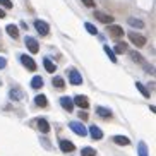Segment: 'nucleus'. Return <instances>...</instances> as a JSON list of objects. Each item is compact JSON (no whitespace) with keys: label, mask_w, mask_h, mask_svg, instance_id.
Wrapping results in <instances>:
<instances>
[{"label":"nucleus","mask_w":156,"mask_h":156,"mask_svg":"<svg viewBox=\"0 0 156 156\" xmlns=\"http://www.w3.org/2000/svg\"><path fill=\"white\" fill-rule=\"evenodd\" d=\"M9 96H10V100H14V101H21L24 98V93H23V89H21V87L14 86L9 91Z\"/></svg>","instance_id":"9d476101"},{"label":"nucleus","mask_w":156,"mask_h":156,"mask_svg":"<svg viewBox=\"0 0 156 156\" xmlns=\"http://www.w3.org/2000/svg\"><path fill=\"white\" fill-rule=\"evenodd\" d=\"M21 64H23L28 70H31V72L36 70V62H34L29 55H21Z\"/></svg>","instance_id":"6e6552de"},{"label":"nucleus","mask_w":156,"mask_h":156,"mask_svg":"<svg viewBox=\"0 0 156 156\" xmlns=\"http://www.w3.org/2000/svg\"><path fill=\"white\" fill-rule=\"evenodd\" d=\"M81 156H96V149H94V147L86 146V147L81 149Z\"/></svg>","instance_id":"4be33fe9"},{"label":"nucleus","mask_w":156,"mask_h":156,"mask_svg":"<svg viewBox=\"0 0 156 156\" xmlns=\"http://www.w3.org/2000/svg\"><path fill=\"white\" fill-rule=\"evenodd\" d=\"M34 103H36L38 106H46V105H48V101H46L45 94H38V96L34 98Z\"/></svg>","instance_id":"5701e85b"},{"label":"nucleus","mask_w":156,"mask_h":156,"mask_svg":"<svg viewBox=\"0 0 156 156\" xmlns=\"http://www.w3.org/2000/svg\"><path fill=\"white\" fill-rule=\"evenodd\" d=\"M7 67V60H5V57H0V69H5Z\"/></svg>","instance_id":"2f4dec72"},{"label":"nucleus","mask_w":156,"mask_h":156,"mask_svg":"<svg viewBox=\"0 0 156 156\" xmlns=\"http://www.w3.org/2000/svg\"><path fill=\"white\" fill-rule=\"evenodd\" d=\"M4 17H5V10L0 9V19H4Z\"/></svg>","instance_id":"72a5a7b5"},{"label":"nucleus","mask_w":156,"mask_h":156,"mask_svg":"<svg viewBox=\"0 0 156 156\" xmlns=\"http://www.w3.org/2000/svg\"><path fill=\"white\" fill-rule=\"evenodd\" d=\"M84 28H86V31L89 33V34H94V36L98 34V29L94 28V24H91V23H86V24H84Z\"/></svg>","instance_id":"a878e982"},{"label":"nucleus","mask_w":156,"mask_h":156,"mask_svg":"<svg viewBox=\"0 0 156 156\" xmlns=\"http://www.w3.org/2000/svg\"><path fill=\"white\" fill-rule=\"evenodd\" d=\"M79 119L86 120V119H87V113H84V112H83V113H81V112H79Z\"/></svg>","instance_id":"473e14b6"},{"label":"nucleus","mask_w":156,"mask_h":156,"mask_svg":"<svg viewBox=\"0 0 156 156\" xmlns=\"http://www.w3.org/2000/svg\"><path fill=\"white\" fill-rule=\"evenodd\" d=\"M96 113L100 115L101 119H110L112 117V110L106 106H96Z\"/></svg>","instance_id":"4468645a"},{"label":"nucleus","mask_w":156,"mask_h":156,"mask_svg":"<svg viewBox=\"0 0 156 156\" xmlns=\"http://www.w3.org/2000/svg\"><path fill=\"white\" fill-rule=\"evenodd\" d=\"M103 50H105V53H106V55H108V58H110L112 62H113V64H115V62H117V55H115V51L112 50V48H110V46H108V45H105V46H103Z\"/></svg>","instance_id":"412c9836"},{"label":"nucleus","mask_w":156,"mask_h":156,"mask_svg":"<svg viewBox=\"0 0 156 156\" xmlns=\"http://www.w3.org/2000/svg\"><path fill=\"white\" fill-rule=\"evenodd\" d=\"M69 81H70V84H72V86H79V84H83V76H81V74H79L76 69H70Z\"/></svg>","instance_id":"0eeeda50"},{"label":"nucleus","mask_w":156,"mask_h":156,"mask_svg":"<svg viewBox=\"0 0 156 156\" xmlns=\"http://www.w3.org/2000/svg\"><path fill=\"white\" fill-rule=\"evenodd\" d=\"M38 129L41 130L43 134H48L50 132V124L46 119H38Z\"/></svg>","instance_id":"2eb2a0df"},{"label":"nucleus","mask_w":156,"mask_h":156,"mask_svg":"<svg viewBox=\"0 0 156 156\" xmlns=\"http://www.w3.org/2000/svg\"><path fill=\"white\" fill-rule=\"evenodd\" d=\"M130 57H132V60H134V62H142L141 53H137V51H130Z\"/></svg>","instance_id":"c85d7f7f"},{"label":"nucleus","mask_w":156,"mask_h":156,"mask_svg":"<svg viewBox=\"0 0 156 156\" xmlns=\"http://www.w3.org/2000/svg\"><path fill=\"white\" fill-rule=\"evenodd\" d=\"M113 142L115 144H120V146H129L130 139L125 137V136H113Z\"/></svg>","instance_id":"f3484780"},{"label":"nucleus","mask_w":156,"mask_h":156,"mask_svg":"<svg viewBox=\"0 0 156 156\" xmlns=\"http://www.w3.org/2000/svg\"><path fill=\"white\" fill-rule=\"evenodd\" d=\"M137 153L139 156H147V146H146V142H139L137 144Z\"/></svg>","instance_id":"b1692460"},{"label":"nucleus","mask_w":156,"mask_h":156,"mask_svg":"<svg viewBox=\"0 0 156 156\" xmlns=\"http://www.w3.org/2000/svg\"><path fill=\"white\" fill-rule=\"evenodd\" d=\"M94 17H96L98 21H100V23L108 24V26H110V24L113 23V16L106 14V12H101V10H94Z\"/></svg>","instance_id":"7ed1b4c3"},{"label":"nucleus","mask_w":156,"mask_h":156,"mask_svg":"<svg viewBox=\"0 0 156 156\" xmlns=\"http://www.w3.org/2000/svg\"><path fill=\"white\" fill-rule=\"evenodd\" d=\"M108 34L112 38H115V40H119V38L124 36V29L120 28V26H117V24H110L108 26Z\"/></svg>","instance_id":"423d86ee"},{"label":"nucleus","mask_w":156,"mask_h":156,"mask_svg":"<svg viewBox=\"0 0 156 156\" xmlns=\"http://www.w3.org/2000/svg\"><path fill=\"white\" fill-rule=\"evenodd\" d=\"M136 87H137L139 91H141V94H142V96L149 98V91H147L146 87H144V84H141V83H136Z\"/></svg>","instance_id":"bb28decb"},{"label":"nucleus","mask_w":156,"mask_h":156,"mask_svg":"<svg viewBox=\"0 0 156 156\" xmlns=\"http://www.w3.org/2000/svg\"><path fill=\"white\" fill-rule=\"evenodd\" d=\"M89 134H91V137L96 139V141L103 139V130H101L100 127H96V125H91V127H89Z\"/></svg>","instance_id":"ddd939ff"},{"label":"nucleus","mask_w":156,"mask_h":156,"mask_svg":"<svg viewBox=\"0 0 156 156\" xmlns=\"http://www.w3.org/2000/svg\"><path fill=\"white\" fill-rule=\"evenodd\" d=\"M34 29H36L41 36H46L48 34V31H50V26L45 23V21H40V19H36L34 21Z\"/></svg>","instance_id":"39448f33"},{"label":"nucleus","mask_w":156,"mask_h":156,"mask_svg":"<svg viewBox=\"0 0 156 156\" xmlns=\"http://www.w3.org/2000/svg\"><path fill=\"white\" fill-rule=\"evenodd\" d=\"M60 105H62V108L67 110V112H72L74 110L72 98H69V96H62V98H60Z\"/></svg>","instance_id":"f8f14e48"},{"label":"nucleus","mask_w":156,"mask_h":156,"mask_svg":"<svg viewBox=\"0 0 156 156\" xmlns=\"http://www.w3.org/2000/svg\"><path fill=\"white\" fill-rule=\"evenodd\" d=\"M51 84L55 87H58V89H62V87L65 86V81L62 77H53V81H51Z\"/></svg>","instance_id":"393cba45"},{"label":"nucleus","mask_w":156,"mask_h":156,"mask_svg":"<svg viewBox=\"0 0 156 156\" xmlns=\"http://www.w3.org/2000/svg\"><path fill=\"white\" fill-rule=\"evenodd\" d=\"M69 129L72 130V132H76L77 136H81V137H84V136L87 134V129L84 127L81 122H76V120H74V122H69Z\"/></svg>","instance_id":"f03ea898"},{"label":"nucleus","mask_w":156,"mask_h":156,"mask_svg":"<svg viewBox=\"0 0 156 156\" xmlns=\"http://www.w3.org/2000/svg\"><path fill=\"white\" fill-rule=\"evenodd\" d=\"M24 43H26V46H28V50L31 51V53H38V50H40V45H38L36 38L26 36V38H24Z\"/></svg>","instance_id":"20e7f679"},{"label":"nucleus","mask_w":156,"mask_h":156,"mask_svg":"<svg viewBox=\"0 0 156 156\" xmlns=\"http://www.w3.org/2000/svg\"><path fill=\"white\" fill-rule=\"evenodd\" d=\"M127 23H129V26H132V28H139V29H142V28H144V23H142L141 19L129 17V19H127Z\"/></svg>","instance_id":"6ab92c4d"},{"label":"nucleus","mask_w":156,"mask_h":156,"mask_svg":"<svg viewBox=\"0 0 156 156\" xmlns=\"http://www.w3.org/2000/svg\"><path fill=\"white\" fill-rule=\"evenodd\" d=\"M115 51H117V53H124V51H127V45H125L124 41H122V43H117V46H115Z\"/></svg>","instance_id":"cd10ccee"},{"label":"nucleus","mask_w":156,"mask_h":156,"mask_svg":"<svg viewBox=\"0 0 156 156\" xmlns=\"http://www.w3.org/2000/svg\"><path fill=\"white\" fill-rule=\"evenodd\" d=\"M0 5L5 7V9H10V7H12V2H10V0H0Z\"/></svg>","instance_id":"c756f323"},{"label":"nucleus","mask_w":156,"mask_h":156,"mask_svg":"<svg viewBox=\"0 0 156 156\" xmlns=\"http://www.w3.org/2000/svg\"><path fill=\"white\" fill-rule=\"evenodd\" d=\"M5 31H7V34H9V36L14 38V40L19 36V29H17V26H16V24H7Z\"/></svg>","instance_id":"dca6fc26"},{"label":"nucleus","mask_w":156,"mask_h":156,"mask_svg":"<svg viewBox=\"0 0 156 156\" xmlns=\"http://www.w3.org/2000/svg\"><path fill=\"white\" fill-rule=\"evenodd\" d=\"M81 2H83L86 7H94V5H96V2H94V0H81Z\"/></svg>","instance_id":"7c9ffc66"},{"label":"nucleus","mask_w":156,"mask_h":156,"mask_svg":"<svg viewBox=\"0 0 156 156\" xmlns=\"http://www.w3.org/2000/svg\"><path fill=\"white\" fill-rule=\"evenodd\" d=\"M43 67L46 69V72H50V74H53L57 70V67H55V64L51 62L50 58H43Z\"/></svg>","instance_id":"a211bd4d"},{"label":"nucleus","mask_w":156,"mask_h":156,"mask_svg":"<svg viewBox=\"0 0 156 156\" xmlns=\"http://www.w3.org/2000/svg\"><path fill=\"white\" fill-rule=\"evenodd\" d=\"M72 103L74 105H77L79 108H89V101H87V98L86 96H83V94H77V96H74L72 98Z\"/></svg>","instance_id":"1a4fd4ad"},{"label":"nucleus","mask_w":156,"mask_h":156,"mask_svg":"<svg viewBox=\"0 0 156 156\" xmlns=\"http://www.w3.org/2000/svg\"><path fill=\"white\" fill-rule=\"evenodd\" d=\"M129 40H130V43H134L136 46H144L146 45V36H142V34H139V33H136V31H130L129 33Z\"/></svg>","instance_id":"f257e3e1"},{"label":"nucleus","mask_w":156,"mask_h":156,"mask_svg":"<svg viewBox=\"0 0 156 156\" xmlns=\"http://www.w3.org/2000/svg\"><path fill=\"white\" fill-rule=\"evenodd\" d=\"M58 146H60V149H62L64 153H70V151H74V149H76L74 142L67 141V139H60V141H58Z\"/></svg>","instance_id":"9b49d317"},{"label":"nucleus","mask_w":156,"mask_h":156,"mask_svg":"<svg viewBox=\"0 0 156 156\" xmlns=\"http://www.w3.org/2000/svg\"><path fill=\"white\" fill-rule=\"evenodd\" d=\"M31 87L33 89H41L43 87V79L40 77V76H34V77L31 79Z\"/></svg>","instance_id":"aec40b11"}]
</instances>
